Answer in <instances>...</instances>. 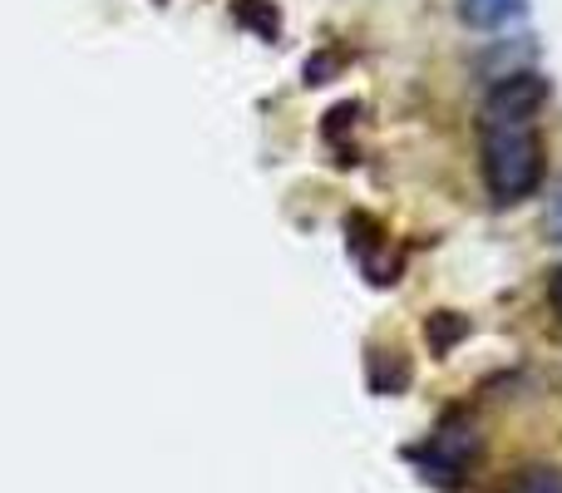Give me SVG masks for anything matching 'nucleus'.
<instances>
[{"label":"nucleus","mask_w":562,"mask_h":493,"mask_svg":"<svg viewBox=\"0 0 562 493\" xmlns=\"http://www.w3.org/2000/svg\"><path fill=\"white\" fill-rule=\"evenodd\" d=\"M479 158H484V183L498 203H518L543 183V144L533 124H484Z\"/></svg>","instance_id":"nucleus-1"},{"label":"nucleus","mask_w":562,"mask_h":493,"mask_svg":"<svg viewBox=\"0 0 562 493\" xmlns=\"http://www.w3.org/2000/svg\"><path fill=\"white\" fill-rule=\"evenodd\" d=\"M548 99V79L533 69H518V75L494 79V89L484 94V124H533V114Z\"/></svg>","instance_id":"nucleus-2"},{"label":"nucleus","mask_w":562,"mask_h":493,"mask_svg":"<svg viewBox=\"0 0 562 493\" xmlns=\"http://www.w3.org/2000/svg\"><path fill=\"white\" fill-rule=\"evenodd\" d=\"M528 10V0H459V20L474 30H504Z\"/></svg>","instance_id":"nucleus-3"},{"label":"nucleus","mask_w":562,"mask_h":493,"mask_svg":"<svg viewBox=\"0 0 562 493\" xmlns=\"http://www.w3.org/2000/svg\"><path fill=\"white\" fill-rule=\"evenodd\" d=\"M464 336H469V321L459 316V311H435V316H425V346L435 350V356H449Z\"/></svg>","instance_id":"nucleus-4"},{"label":"nucleus","mask_w":562,"mask_h":493,"mask_svg":"<svg viewBox=\"0 0 562 493\" xmlns=\"http://www.w3.org/2000/svg\"><path fill=\"white\" fill-rule=\"evenodd\" d=\"M504 493H562V469H548V464H528L508 479Z\"/></svg>","instance_id":"nucleus-5"},{"label":"nucleus","mask_w":562,"mask_h":493,"mask_svg":"<svg viewBox=\"0 0 562 493\" xmlns=\"http://www.w3.org/2000/svg\"><path fill=\"white\" fill-rule=\"evenodd\" d=\"M548 237H553V243H562V198H553V208H548Z\"/></svg>","instance_id":"nucleus-6"},{"label":"nucleus","mask_w":562,"mask_h":493,"mask_svg":"<svg viewBox=\"0 0 562 493\" xmlns=\"http://www.w3.org/2000/svg\"><path fill=\"white\" fill-rule=\"evenodd\" d=\"M548 306H553L558 316H562V267L553 271V281H548Z\"/></svg>","instance_id":"nucleus-7"}]
</instances>
